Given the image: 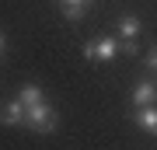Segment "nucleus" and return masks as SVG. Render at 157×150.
I'll list each match as a JSON object with an SVG mask.
<instances>
[{
    "label": "nucleus",
    "mask_w": 157,
    "mask_h": 150,
    "mask_svg": "<svg viewBox=\"0 0 157 150\" xmlns=\"http://www.w3.org/2000/svg\"><path fill=\"white\" fill-rule=\"evenodd\" d=\"M129 101H133L136 108H143V105H157V84H154V80H140L133 91H129Z\"/></svg>",
    "instance_id": "obj_4"
},
{
    "label": "nucleus",
    "mask_w": 157,
    "mask_h": 150,
    "mask_svg": "<svg viewBox=\"0 0 157 150\" xmlns=\"http://www.w3.org/2000/svg\"><path fill=\"white\" fill-rule=\"evenodd\" d=\"M119 42H122V52H136V39H140V17L136 14H122L115 28Z\"/></svg>",
    "instance_id": "obj_3"
},
{
    "label": "nucleus",
    "mask_w": 157,
    "mask_h": 150,
    "mask_svg": "<svg viewBox=\"0 0 157 150\" xmlns=\"http://www.w3.org/2000/svg\"><path fill=\"white\" fill-rule=\"evenodd\" d=\"M122 52V42H119V35H105V39H94V42H87L84 45V56L87 60H101V63H108V60H115V56Z\"/></svg>",
    "instance_id": "obj_2"
},
{
    "label": "nucleus",
    "mask_w": 157,
    "mask_h": 150,
    "mask_svg": "<svg viewBox=\"0 0 157 150\" xmlns=\"http://www.w3.org/2000/svg\"><path fill=\"white\" fill-rule=\"evenodd\" d=\"M25 108L21 105V98H14V101H0V122L4 126H21L25 122Z\"/></svg>",
    "instance_id": "obj_5"
},
{
    "label": "nucleus",
    "mask_w": 157,
    "mask_h": 150,
    "mask_svg": "<svg viewBox=\"0 0 157 150\" xmlns=\"http://www.w3.org/2000/svg\"><path fill=\"white\" fill-rule=\"evenodd\" d=\"M59 4H63V14H67L70 21H80L84 11H87V0H59Z\"/></svg>",
    "instance_id": "obj_8"
},
{
    "label": "nucleus",
    "mask_w": 157,
    "mask_h": 150,
    "mask_svg": "<svg viewBox=\"0 0 157 150\" xmlns=\"http://www.w3.org/2000/svg\"><path fill=\"white\" fill-rule=\"evenodd\" d=\"M25 126H32L35 133H56L59 115H56V108H52L49 101H39V105H32L25 112Z\"/></svg>",
    "instance_id": "obj_1"
},
{
    "label": "nucleus",
    "mask_w": 157,
    "mask_h": 150,
    "mask_svg": "<svg viewBox=\"0 0 157 150\" xmlns=\"http://www.w3.org/2000/svg\"><path fill=\"white\" fill-rule=\"evenodd\" d=\"M147 67H150V70H157V49H150V56H147Z\"/></svg>",
    "instance_id": "obj_9"
},
{
    "label": "nucleus",
    "mask_w": 157,
    "mask_h": 150,
    "mask_svg": "<svg viewBox=\"0 0 157 150\" xmlns=\"http://www.w3.org/2000/svg\"><path fill=\"white\" fill-rule=\"evenodd\" d=\"M17 98H21V105H25V108H32V105H39V101H45V94H42L39 84H25V87L17 91Z\"/></svg>",
    "instance_id": "obj_7"
},
{
    "label": "nucleus",
    "mask_w": 157,
    "mask_h": 150,
    "mask_svg": "<svg viewBox=\"0 0 157 150\" xmlns=\"http://www.w3.org/2000/svg\"><path fill=\"white\" fill-rule=\"evenodd\" d=\"M4 49H7V42H4V35H0V56H4Z\"/></svg>",
    "instance_id": "obj_10"
},
{
    "label": "nucleus",
    "mask_w": 157,
    "mask_h": 150,
    "mask_svg": "<svg viewBox=\"0 0 157 150\" xmlns=\"http://www.w3.org/2000/svg\"><path fill=\"white\" fill-rule=\"evenodd\" d=\"M136 126H140L143 133L157 136V105H143V108H136Z\"/></svg>",
    "instance_id": "obj_6"
}]
</instances>
